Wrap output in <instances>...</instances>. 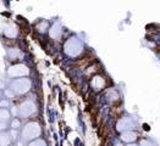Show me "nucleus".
<instances>
[{"instance_id":"f257e3e1","label":"nucleus","mask_w":160,"mask_h":146,"mask_svg":"<svg viewBox=\"0 0 160 146\" xmlns=\"http://www.w3.org/2000/svg\"><path fill=\"white\" fill-rule=\"evenodd\" d=\"M83 50V44L78 38L72 37L66 41L65 44V53L68 56H77Z\"/></svg>"},{"instance_id":"f03ea898","label":"nucleus","mask_w":160,"mask_h":146,"mask_svg":"<svg viewBox=\"0 0 160 146\" xmlns=\"http://www.w3.org/2000/svg\"><path fill=\"white\" fill-rule=\"evenodd\" d=\"M40 134V127L38 123L36 122H31V123H27L22 130V138L23 140H32V139H36L37 136H39Z\"/></svg>"},{"instance_id":"7ed1b4c3","label":"nucleus","mask_w":160,"mask_h":146,"mask_svg":"<svg viewBox=\"0 0 160 146\" xmlns=\"http://www.w3.org/2000/svg\"><path fill=\"white\" fill-rule=\"evenodd\" d=\"M10 87L15 94H25L31 89V80L27 78H20L13 80Z\"/></svg>"},{"instance_id":"20e7f679","label":"nucleus","mask_w":160,"mask_h":146,"mask_svg":"<svg viewBox=\"0 0 160 146\" xmlns=\"http://www.w3.org/2000/svg\"><path fill=\"white\" fill-rule=\"evenodd\" d=\"M29 73V69L28 67L25 66V65H15V66H11L8 71V74L10 77H23V76H27Z\"/></svg>"},{"instance_id":"39448f33","label":"nucleus","mask_w":160,"mask_h":146,"mask_svg":"<svg viewBox=\"0 0 160 146\" xmlns=\"http://www.w3.org/2000/svg\"><path fill=\"white\" fill-rule=\"evenodd\" d=\"M37 107L32 101H25L21 106L18 107V115L22 117H28L31 115H33L36 112Z\"/></svg>"},{"instance_id":"423d86ee","label":"nucleus","mask_w":160,"mask_h":146,"mask_svg":"<svg viewBox=\"0 0 160 146\" xmlns=\"http://www.w3.org/2000/svg\"><path fill=\"white\" fill-rule=\"evenodd\" d=\"M134 127V123L130 118H123L118 123V129L120 132H131V129Z\"/></svg>"},{"instance_id":"0eeeda50","label":"nucleus","mask_w":160,"mask_h":146,"mask_svg":"<svg viewBox=\"0 0 160 146\" xmlns=\"http://www.w3.org/2000/svg\"><path fill=\"white\" fill-rule=\"evenodd\" d=\"M2 32L9 38H15L17 35V28L13 25H5V26L2 27Z\"/></svg>"},{"instance_id":"6e6552de","label":"nucleus","mask_w":160,"mask_h":146,"mask_svg":"<svg viewBox=\"0 0 160 146\" xmlns=\"http://www.w3.org/2000/svg\"><path fill=\"white\" fill-rule=\"evenodd\" d=\"M61 33H62V28L59 23H54L50 29V37L54 39H58L61 37Z\"/></svg>"},{"instance_id":"1a4fd4ad","label":"nucleus","mask_w":160,"mask_h":146,"mask_svg":"<svg viewBox=\"0 0 160 146\" xmlns=\"http://www.w3.org/2000/svg\"><path fill=\"white\" fill-rule=\"evenodd\" d=\"M92 85H93V88L95 90H99V89H102V88L105 85V80H104V78L97 76V77H94L93 80H92Z\"/></svg>"},{"instance_id":"9d476101","label":"nucleus","mask_w":160,"mask_h":146,"mask_svg":"<svg viewBox=\"0 0 160 146\" xmlns=\"http://www.w3.org/2000/svg\"><path fill=\"white\" fill-rule=\"evenodd\" d=\"M121 139L122 141H126V143H132L136 140V134L133 132H125L121 135Z\"/></svg>"},{"instance_id":"9b49d317","label":"nucleus","mask_w":160,"mask_h":146,"mask_svg":"<svg viewBox=\"0 0 160 146\" xmlns=\"http://www.w3.org/2000/svg\"><path fill=\"white\" fill-rule=\"evenodd\" d=\"M8 55H9V57H10L11 60H17V59H21V57H22V53H21L18 49H16V48L10 49V50L8 51Z\"/></svg>"},{"instance_id":"f8f14e48","label":"nucleus","mask_w":160,"mask_h":146,"mask_svg":"<svg viewBox=\"0 0 160 146\" xmlns=\"http://www.w3.org/2000/svg\"><path fill=\"white\" fill-rule=\"evenodd\" d=\"M11 141V136L8 133H0V146H8Z\"/></svg>"},{"instance_id":"ddd939ff","label":"nucleus","mask_w":160,"mask_h":146,"mask_svg":"<svg viewBox=\"0 0 160 146\" xmlns=\"http://www.w3.org/2000/svg\"><path fill=\"white\" fill-rule=\"evenodd\" d=\"M9 118H10V113H9L6 110L1 108V110H0V120H1V122H5V120H8Z\"/></svg>"},{"instance_id":"4468645a","label":"nucleus","mask_w":160,"mask_h":146,"mask_svg":"<svg viewBox=\"0 0 160 146\" xmlns=\"http://www.w3.org/2000/svg\"><path fill=\"white\" fill-rule=\"evenodd\" d=\"M28 146H47V144H45L44 140H36V141H33L32 144H29Z\"/></svg>"},{"instance_id":"2eb2a0df","label":"nucleus","mask_w":160,"mask_h":146,"mask_svg":"<svg viewBox=\"0 0 160 146\" xmlns=\"http://www.w3.org/2000/svg\"><path fill=\"white\" fill-rule=\"evenodd\" d=\"M139 146H152V144H150L148 140H142L141 144H139Z\"/></svg>"},{"instance_id":"dca6fc26","label":"nucleus","mask_w":160,"mask_h":146,"mask_svg":"<svg viewBox=\"0 0 160 146\" xmlns=\"http://www.w3.org/2000/svg\"><path fill=\"white\" fill-rule=\"evenodd\" d=\"M45 27H47V23H45V22H43V25H40V26H39V31H40V32H44V31H45V29H44Z\"/></svg>"},{"instance_id":"f3484780","label":"nucleus","mask_w":160,"mask_h":146,"mask_svg":"<svg viewBox=\"0 0 160 146\" xmlns=\"http://www.w3.org/2000/svg\"><path fill=\"white\" fill-rule=\"evenodd\" d=\"M5 128H6L5 122H1V120H0V130H2V129H5Z\"/></svg>"},{"instance_id":"a211bd4d","label":"nucleus","mask_w":160,"mask_h":146,"mask_svg":"<svg viewBox=\"0 0 160 146\" xmlns=\"http://www.w3.org/2000/svg\"><path fill=\"white\" fill-rule=\"evenodd\" d=\"M18 125H20V122H18V120H13V122H12V127H13V128H17Z\"/></svg>"},{"instance_id":"6ab92c4d","label":"nucleus","mask_w":160,"mask_h":146,"mask_svg":"<svg viewBox=\"0 0 160 146\" xmlns=\"http://www.w3.org/2000/svg\"><path fill=\"white\" fill-rule=\"evenodd\" d=\"M0 105H1V106H9V102L4 100V101H1V102H0Z\"/></svg>"},{"instance_id":"aec40b11","label":"nucleus","mask_w":160,"mask_h":146,"mask_svg":"<svg viewBox=\"0 0 160 146\" xmlns=\"http://www.w3.org/2000/svg\"><path fill=\"white\" fill-rule=\"evenodd\" d=\"M128 146H137V145H134V144H130Z\"/></svg>"},{"instance_id":"412c9836","label":"nucleus","mask_w":160,"mask_h":146,"mask_svg":"<svg viewBox=\"0 0 160 146\" xmlns=\"http://www.w3.org/2000/svg\"><path fill=\"white\" fill-rule=\"evenodd\" d=\"M116 146H122L121 144H116Z\"/></svg>"},{"instance_id":"4be33fe9","label":"nucleus","mask_w":160,"mask_h":146,"mask_svg":"<svg viewBox=\"0 0 160 146\" xmlns=\"http://www.w3.org/2000/svg\"><path fill=\"white\" fill-rule=\"evenodd\" d=\"M0 95H1V93H0Z\"/></svg>"}]
</instances>
